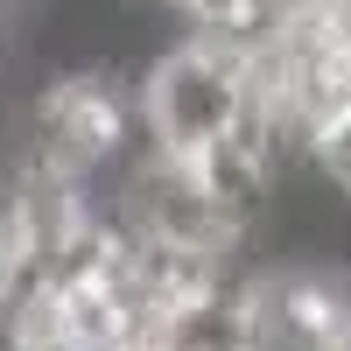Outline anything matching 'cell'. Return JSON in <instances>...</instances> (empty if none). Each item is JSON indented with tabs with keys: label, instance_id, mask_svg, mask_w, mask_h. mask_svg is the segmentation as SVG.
<instances>
[{
	"label": "cell",
	"instance_id": "1",
	"mask_svg": "<svg viewBox=\"0 0 351 351\" xmlns=\"http://www.w3.org/2000/svg\"><path fill=\"white\" fill-rule=\"evenodd\" d=\"M134 112H141V141L155 155L197 162L246 120V56L225 43H204V36L169 43L134 77Z\"/></svg>",
	"mask_w": 351,
	"mask_h": 351
},
{
	"label": "cell",
	"instance_id": "2",
	"mask_svg": "<svg viewBox=\"0 0 351 351\" xmlns=\"http://www.w3.org/2000/svg\"><path fill=\"white\" fill-rule=\"evenodd\" d=\"M162 351H267L260 337V316L246 295V274H225L211 281L197 302H183L162 330Z\"/></svg>",
	"mask_w": 351,
	"mask_h": 351
},
{
	"label": "cell",
	"instance_id": "3",
	"mask_svg": "<svg viewBox=\"0 0 351 351\" xmlns=\"http://www.w3.org/2000/svg\"><path fill=\"white\" fill-rule=\"evenodd\" d=\"M309 162H316V176H324L330 190H344V197H351V106H344L337 120L309 141Z\"/></svg>",
	"mask_w": 351,
	"mask_h": 351
},
{
	"label": "cell",
	"instance_id": "4",
	"mask_svg": "<svg viewBox=\"0 0 351 351\" xmlns=\"http://www.w3.org/2000/svg\"><path fill=\"white\" fill-rule=\"evenodd\" d=\"M14 281H21V274H14V253H8V239H0V295H8Z\"/></svg>",
	"mask_w": 351,
	"mask_h": 351
}]
</instances>
